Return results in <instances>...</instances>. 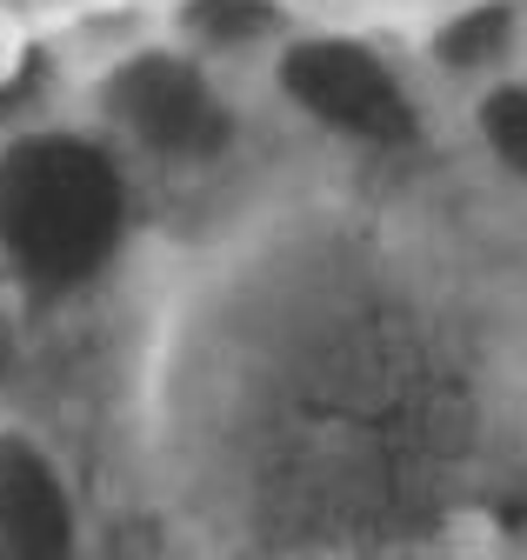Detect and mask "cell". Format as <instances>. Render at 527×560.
<instances>
[{"instance_id":"1","label":"cell","mask_w":527,"mask_h":560,"mask_svg":"<svg viewBox=\"0 0 527 560\" xmlns=\"http://www.w3.org/2000/svg\"><path fill=\"white\" fill-rule=\"evenodd\" d=\"M494 347L488 280L441 221L367 180H288L148 301V494L214 560H414L488 487Z\"/></svg>"},{"instance_id":"2","label":"cell","mask_w":527,"mask_h":560,"mask_svg":"<svg viewBox=\"0 0 527 560\" xmlns=\"http://www.w3.org/2000/svg\"><path fill=\"white\" fill-rule=\"evenodd\" d=\"M141 194L94 120L0 127V273L27 301H74L134 247Z\"/></svg>"},{"instance_id":"3","label":"cell","mask_w":527,"mask_h":560,"mask_svg":"<svg viewBox=\"0 0 527 560\" xmlns=\"http://www.w3.org/2000/svg\"><path fill=\"white\" fill-rule=\"evenodd\" d=\"M81 120L154 174H208L241 148L234 67L187 47L167 27H134L107 40L81 74Z\"/></svg>"},{"instance_id":"4","label":"cell","mask_w":527,"mask_h":560,"mask_svg":"<svg viewBox=\"0 0 527 560\" xmlns=\"http://www.w3.org/2000/svg\"><path fill=\"white\" fill-rule=\"evenodd\" d=\"M274 101L348 154H408L421 140V88L408 54H394L367 27H288L260 60Z\"/></svg>"},{"instance_id":"5","label":"cell","mask_w":527,"mask_h":560,"mask_svg":"<svg viewBox=\"0 0 527 560\" xmlns=\"http://www.w3.org/2000/svg\"><path fill=\"white\" fill-rule=\"evenodd\" d=\"M81 534L68 460L40 428L0 413V560H81Z\"/></svg>"},{"instance_id":"6","label":"cell","mask_w":527,"mask_h":560,"mask_svg":"<svg viewBox=\"0 0 527 560\" xmlns=\"http://www.w3.org/2000/svg\"><path fill=\"white\" fill-rule=\"evenodd\" d=\"M460 127H468L481 167L527 194V67H501V74L460 88Z\"/></svg>"},{"instance_id":"7","label":"cell","mask_w":527,"mask_h":560,"mask_svg":"<svg viewBox=\"0 0 527 560\" xmlns=\"http://www.w3.org/2000/svg\"><path fill=\"white\" fill-rule=\"evenodd\" d=\"M494 0H361L354 8V27H367L374 40H387L394 54L421 60L434 40H447L460 21H475Z\"/></svg>"},{"instance_id":"8","label":"cell","mask_w":527,"mask_h":560,"mask_svg":"<svg viewBox=\"0 0 527 560\" xmlns=\"http://www.w3.org/2000/svg\"><path fill=\"white\" fill-rule=\"evenodd\" d=\"M268 8H281L294 27H354L361 0H268Z\"/></svg>"},{"instance_id":"9","label":"cell","mask_w":527,"mask_h":560,"mask_svg":"<svg viewBox=\"0 0 527 560\" xmlns=\"http://www.w3.org/2000/svg\"><path fill=\"white\" fill-rule=\"evenodd\" d=\"M21 288L8 273H0V387H8V374H14V361H21Z\"/></svg>"},{"instance_id":"10","label":"cell","mask_w":527,"mask_h":560,"mask_svg":"<svg viewBox=\"0 0 527 560\" xmlns=\"http://www.w3.org/2000/svg\"><path fill=\"white\" fill-rule=\"evenodd\" d=\"M34 14L54 21V27H81L94 14H114V0H34Z\"/></svg>"},{"instance_id":"11","label":"cell","mask_w":527,"mask_h":560,"mask_svg":"<svg viewBox=\"0 0 527 560\" xmlns=\"http://www.w3.org/2000/svg\"><path fill=\"white\" fill-rule=\"evenodd\" d=\"M520 67H527V47H520Z\"/></svg>"}]
</instances>
